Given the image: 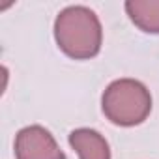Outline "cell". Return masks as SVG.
I'll list each match as a JSON object with an SVG mask.
<instances>
[{
  "instance_id": "cell-1",
  "label": "cell",
  "mask_w": 159,
  "mask_h": 159,
  "mask_svg": "<svg viewBox=\"0 0 159 159\" xmlns=\"http://www.w3.org/2000/svg\"><path fill=\"white\" fill-rule=\"evenodd\" d=\"M54 39L66 56L90 60L99 54L103 43L99 17L86 6H67L54 19Z\"/></svg>"
},
{
  "instance_id": "cell-2",
  "label": "cell",
  "mask_w": 159,
  "mask_h": 159,
  "mask_svg": "<svg viewBox=\"0 0 159 159\" xmlns=\"http://www.w3.org/2000/svg\"><path fill=\"white\" fill-rule=\"evenodd\" d=\"M101 109L111 124L120 127H133L150 116L152 96L140 81L118 79L105 88L101 96Z\"/></svg>"
},
{
  "instance_id": "cell-3",
  "label": "cell",
  "mask_w": 159,
  "mask_h": 159,
  "mask_svg": "<svg viewBox=\"0 0 159 159\" xmlns=\"http://www.w3.org/2000/svg\"><path fill=\"white\" fill-rule=\"evenodd\" d=\"M15 159H66L56 139L41 125H26L15 137Z\"/></svg>"
},
{
  "instance_id": "cell-4",
  "label": "cell",
  "mask_w": 159,
  "mask_h": 159,
  "mask_svg": "<svg viewBox=\"0 0 159 159\" xmlns=\"http://www.w3.org/2000/svg\"><path fill=\"white\" fill-rule=\"evenodd\" d=\"M69 144L79 159H111V148L105 137L90 127H79L69 133Z\"/></svg>"
},
{
  "instance_id": "cell-5",
  "label": "cell",
  "mask_w": 159,
  "mask_h": 159,
  "mask_svg": "<svg viewBox=\"0 0 159 159\" xmlns=\"http://www.w3.org/2000/svg\"><path fill=\"white\" fill-rule=\"evenodd\" d=\"M124 8L137 28L146 34H159V0H127Z\"/></svg>"
}]
</instances>
